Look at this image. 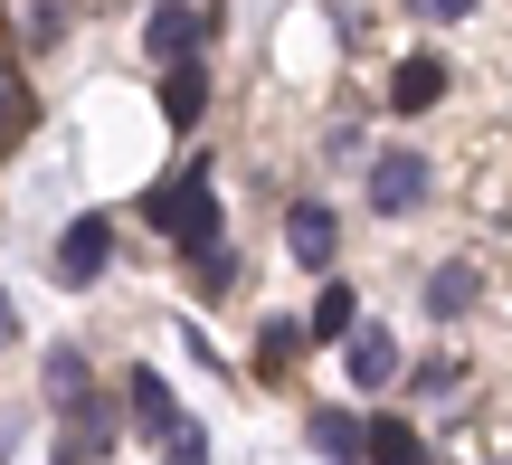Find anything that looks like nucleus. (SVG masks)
<instances>
[{
	"label": "nucleus",
	"mask_w": 512,
	"mask_h": 465,
	"mask_svg": "<svg viewBox=\"0 0 512 465\" xmlns=\"http://www.w3.org/2000/svg\"><path fill=\"white\" fill-rule=\"evenodd\" d=\"M143 219H152V228H171L190 257H209V247H219V190H209V171H181L171 190H152Z\"/></svg>",
	"instance_id": "obj_1"
},
{
	"label": "nucleus",
	"mask_w": 512,
	"mask_h": 465,
	"mask_svg": "<svg viewBox=\"0 0 512 465\" xmlns=\"http://www.w3.org/2000/svg\"><path fill=\"white\" fill-rule=\"evenodd\" d=\"M418 200H427V152H380L370 162V209L380 219H408Z\"/></svg>",
	"instance_id": "obj_2"
},
{
	"label": "nucleus",
	"mask_w": 512,
	"mask_h": 465,
	"mask_svg": "<svg viewBox=\"0 0 512 465\" xmlns=\"http://www.w3.org/2000/svg\"><path fill=\"white\" fill-rule=\"evenodd\" d=\"M200 38H209V19L190 10V0H162V10H152V29H143V48L171 57V67H190V57H200Z\"/></svg>",
	"instance_id": "obj_3"
},
{
	"label": "nucleus",
	"mask_w": 512,
	"mask_h": 465,
	"mask_svg": "<svg viewBox=\"0 0 512 465\" xmlns=\"http://www.w3.org/2000/svg\"><path fill=\"white\" fill-rule=\"evenodd\" d=\"M105 257H114V228L105 219H76L67 238H57V285H95V276H105Z\"/></svg>",
	"instance_id": "obj_4"
},
{
	"label": "nucleus",
	"mask_w": 512,
	"mask_h": 465,
	"mask_svg": "<svg viewBox=\"0 0 512 465\" xmlns=\"http://www.w3.org/2000/svg\"><path fill=\"white\" fill-rule=\"evenodd\" d=\"M342 371L361 380V390H389V380H399V342H389L380 323H351V342H342Z\"/></svg>",
	"instance_id": "obj_5"
},
{
	"label": "nucleus",
	"mask_w": 512,
	"mask_h": 465,
	"mask_svg": "<svg viewBox=\"0 0 512 465\" xmlns=\"http://www.w3.org/2000/svg\"><path fill=\"white\" fill-rule=\"evenodd\" d=\"M29 124H38V95H29V76L0 57V152H19V143H29Z\"/></svg>",
	"instance_id": "obj_6"
},
{
	"label": "nucleus",
	"mask_w": 512,
	"mask_h": 465,
	"mask_svg": "<svg viewBox=\"0 0 512 465\" xmlns=\"http://www.w3.org/2000/svg\"><path fill=\"white\" fill-rule=\"evenodd\" d=\"M437 95H446V67H437V57H408V67L389 76V114H427Z\"/></svg>",
	"instance_id": "obj_7"
},
{
	"label": "nucleus",
	"mask_w": 512,
	"mask_h": 465,
	"mask_svg": "<svg viewBox=\"0 0 512 465\" xmlns=\"http://www.w3.org/2000/svg\"><path fill=\"white\" fill-rule=\"evenodd\" d=\"M332 238H342V228H332V209H323V200H304V209L285 219V247H294L304 266H332Z\"/></svg>",
	"instance_id": "obj_8"
},
{
	"label": "nucleus",
	"mask_w": 512,
	"mask_h": 465,
	"mask_svg": "<svg viewBox=\"0 0 512 465\" xmlns=\"http://www.w3.org/2000/svg\"><path fill=\"white\" fill-rule=\"evenodd\" d=\"M200 105H209V76H200V57H190V67H171L162 114H171V124H200Z\"/></svg>",
	"instance_id": "obj_9"
},
{
	"label": "nucleus",
	"mask_w": 512,
	"mask_h": 465,
	"mask_svg": "<svg viewBox=\"0 0 512 465\" xmlns=\"http://www.w3.org/2000/svg\"><path fill=\"white\" fill-rule=\"evenodd\" d=\"M313 447H323L332 465H351V456H370V428H351L342 409H323V418H313Z\"/></svg>",
	"instance_id": "obj_10"
},
{
	"label": "nucleus",
	"mask_w": 512,
	"mask_h": 465,
	"mask_svg": "<svg viewBox=\"0 0 512 465\" xmlns=\"http://www.w3.org/2000/svg\"><path fill=\"white\" fill-rule=\"evenodd\" d=\"M475 295H484V285H475V266H437V276H427V314H465Z\"/></svg>",
	"instance_id": "obj_11"
},
{
	"label": "nucleus",
	"mask_w": 512,
	"mask_h": 465,
	"mask_svg": "<svg viewBox=\"0 0 512 465\" xmlns=\"http://www.w3.org/2000/svg\"><path fill=\"white\" fill-rule=\"evenodd\" d=\"M370 465H427L418 428H399V418H380V428H370Z\"/></svg>",
	"instance_id": "obj_12"
},
{
	"label": "nucleus",
	"mask_w": 512,
	"mask_h": 465,
	"mask_svg": "<svg viewBox=\"0 0 512 465\" xmlns=\"http://www.w3.org/2000/svg\"><path fill=\"white\" fill-rule=\"evenodd\" d=\"M351 323H361V314H351V285H323V304H313V323H304V333H323V342H351Z\"/></svg>",
	"instance_id": "obj_13"
},
{
	"label": "nucleus",
	"mask_w": 512,
	"mask_h": 465,
	"mask_svg": "<svg viewBox=\"0 0 512 465\" xmlns=\"http://www.w3.org/2000/svg\"><path fill=\"white\" fill-rule=\"evenodd\" d=\"M48 399H67V409L86 418V361L76 352H48Z\"/></svg>",
	"instance_id": "obj_14"
},
{
	"label": "nucleus",
	"mask_w": 512,
	"mask_h": 465,
	"mask_svg": "<svg viewBox=\"0 0 512 465\" xmlns=\"http://www.w3.org/2000/svg\"><path fill=\"white\" fill-rule=\"evenodd\" d=\"M256 352H266V371L285 380V371H294V352H304V323H266V342H256Z\"/></svg>",
	"instance_id": "obj_15"
},
{
	"label": "nucleus",
	"mask_w": 512,
	"mask_h": 465,
	"mask_svg": "<svg viewBox=\"0 0 512 465\" xmlns=\"http://www.w3.org/2000/svg\"><path fill=\"white\" fill-rule=\"evenodd\" d=\"M67 29V0H29V38H57Z\"/></svg>",
	"instance_id": "obj_16"
},
{
	"label": "nucleus",
	"mask_w": 512,
	"mask_h": 465,
	"mask_svg": "<svg viewBox=\"0 0 512 465\" xmlns=\"http://www.w3.org/2000/svg\"><path fill=\"white\" fill-rule=\"evenodd\" d=\"M408 10H418V19H475L484 0H408Z\"/></svg>",
	"instance_id": "obj_17"
},
{
	"label": "nucleus",
	"mask_w": 512,
	"mask_h": 465,
	"mask_svg": "<svg viewBox=\"0 0 512 465\" xmlns=\"http://www.w3.org/2000/svg\"><path fill=\"white\" fill-rule=\"evenodd\" d=\"M0 342H19V304L10 295H0Z\"/></svg>",
	"instance_id": "obj_18"
},
{
	"label": "nucleus",
	"mask_w": 512,
	"mask_h": 465,
	"mask_svg": "<svg viewBox=\"0 0 512 465\" xmlns=\"http://www.w3.org/2000/svg\"><path fill=\"white\" fill-rule=\"evenodd\" d=\"M0 465H10V418H0Z\"/></svg>",
	"instance_id": "obj_19"
}]
</instances>
